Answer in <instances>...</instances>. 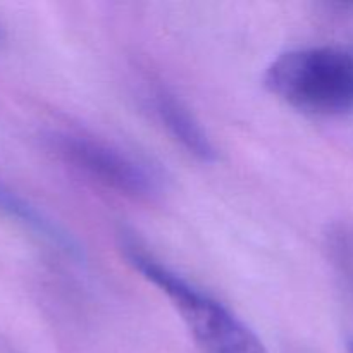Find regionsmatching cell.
I'll use <instances>...</instances> for the list:
<instances>
[{"mask_svg":"<svg viewBox=\"0 0 353 353\" xmlns=\"http://www.w3.org/2000/svg\"><path fill=\"white\" fill-rule=\"evenodd\" d=\"M121 252L141 278L171 302L202 353H268L255 331L223 302L190 283L133 236H121Z\"/></svg>","mask_w":353,"mask_h":353,"instance_id":"1","label":"cell"},{"mask_svg":"<svg viewBox=\"0 0 353 353\" xmlns=\"http://www.w3.org/2000/svg\"><path fill=\"white\" fill-rule=\"evenodd\" d=\"M264 85L272 95L302 112H352L353 47L321 45L285 52L268 65Z\"/></svg>","mask_w":353,"mask_h":353,"instance_id":"2","label":"cell"},{"mask_svg":"<svg viewBox=\"0 0 353 353\" xmlns=\"http://www.w3.org/2000/svg\"><path fill=\"white\" fill-rule=\"evenodd\" d=\"M52 152L64 164L107 190L130 199H154L161 179L147 164L102 140L72 131H55L48 137Z\"/></svg>","mask_w":353,"mask_h":353,"instance_id":"3","label":"cell"},{"mask_svg":"<svg viewBox=\"0 0 353 353\" xmlns=\"http://www.w3.org/2000/svg\"><path fill=\"white\" fill-rule=\"evenodd\" d=\"M147 100L155 119L164 126L176 143L199 161H216L217 152L212 140L181 99L165 86H152L147 93Z\"/></svg>","mask_w":353,"mask_h":353,"instance_id":"4","label":"cell"},{"mask_svg":"<svg viewBox=\"0 0 353 353\" xmlns=\"http://www.w3.org/2000/svg\"><path fill=\"white\" fill-rule=\"evenodd\" d=\"M348 353H353V341L350 345H348Z\"/></svg>","mask_w":353,"mask_h":353,"instance_id":"5","label":"cell"},{"mask_svg":"<svg viewBox=\"0 0 353 353\" xmlns=\"http://www.w3.org/2000/svg\"><path fill=\"white\" fill-rule=\"evenodd\" d=\"M2 38H3V33H2V26H0V41H2Z\"/></svg>","mask_w":353,"mask_h":353,"instance_id":"6","label":"cell"}]
</instances>
